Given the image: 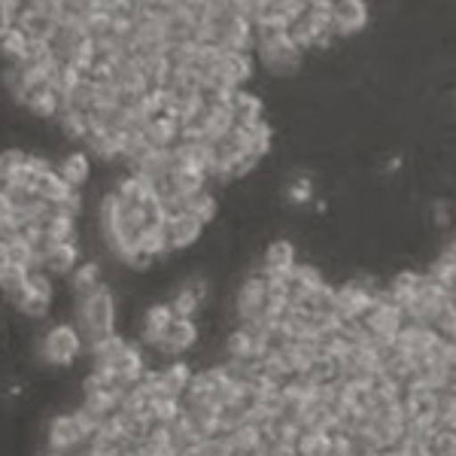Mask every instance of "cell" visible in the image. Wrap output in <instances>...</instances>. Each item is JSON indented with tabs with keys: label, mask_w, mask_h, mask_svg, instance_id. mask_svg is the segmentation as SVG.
Wrapping results in <instances>:
<instances>
[{
	"label": "cell",
	"mask_w": 456,
	"mask_h": 456,
	"mask_svg": "<svg viewBox=\"0 0 456 456\" xmlns=\"http://www.w3.org/2000/svg\"><path fill=\"white\" fill-rule=\"evenodd\" d=\"M73 322H77L88 353L94 347H101L107 338L116 335L119 305H116V296H113V289H110V283L94 289L92 296L73 298Z\"/></svg>",
	"instance_id": "obj_1"
},
{
	"label": "cell",
	"mask_w": 456,
	"mask_h": 456,
	"mask_svg": "<svg viewBox=\"0 0 456 456\" xmlns=\"http://www.w3.org/2000/svg\"><path fill=\"white\" fill-rule=\"evenodd\" d=\"M86 350V341L79 335L77 322H55L40 338V362L49 369H70Z\"/></svg>",
	"instance_id": "obj_2"
},
{
	"label": "cell",
	"mask_w": 456,
	"mask_h": 456,
	"mask_svg": "<svg viewBox=\"0 0 456 456\" xmlns=\"http://www.w3.org/2000/svg\"><path fill=\"white\" fill-rule=\"evenodd\" d=\"M256 53H259L262 68L274 73V77H292L305 64V49L296 46L289 31L277 37H265V40L256 43Z\"/></svg>",
	"instance_id": "obj_3"
},
{
	"label": "cell",
	"mask_w": 456,
	"mask_h": 456,
	"mask_svg": "<svg viewBox=\"0 0 456 456\" xmlns=\"http://www.w3.org/2000/svg\"><path fill=\"white\" fill-rule=\"evenodd\" d=\"M86 441H92V436H88L86 423L79 420L77 408L68 411V414H55L53 420L46 423V447L49 451L77 453Z\"/></svg>",
	"instance_id": "obj_4"
},
{
	"label": "cell",
	"mask_w": 456,
	"mask_h": 456,
	"mask_svg": "<svg viewBox=\"0 0 456 456\" xmlns=\"http://www.w3.org/2000/svg\"><path fill=\"white\" fill-rule=\"evenodd\" d=\"M198 338H201V329H198L195 320L174 316V322L165 329V335H161V341L156 344V350L165 353L167 359H180V356H186L189 350L198 347Z\"/></svg>",
	"instance_id": "obj_5"
},
{
	"label": "cell",
	"mask_w": 456,
	"mask_h": 456,
	"mask_svg": "<svg viewBox=\"0 0 456 456\" xmlns=\"http://www.w3.org/2000/svg\"><path fill=\"white\" fill-rule=\"evenodd\" d=\"M204 225L201 219L192 216V213H174V216L165 219V234H167V247L171 253H183V249H192L204 234Z\"/></svg>",
	"instance_id": "obj_6"
},
{
	"label": "cell",
	"mask_w": 456,
	"mask_h": 456,
	"mask_svg": "<svg viewBox=\"0 0 456 456\" xmlns=\"http://www.w3.org/2000/svg\"><path fill=\"white\" fill-rule=\"evenodd\" d=\"M335 12V28L338 37H353V34H362L365 25H369V4L365 0H335L332 4Z\"/></svg>",
	"instance_id": "obj_7"
},
{
	"label": "cell",
	"mask_w": 456,
	"mask_h": 456,
	"mask_svg": "<svg viewBox=\"0 0 456 456\" xmlns=\"http://www.w3.org/2000/svg\"><path fill=\"white\" fill-rule=\"evenodd\" d=\"M192 380H195V371L186 359H171L165 369L156 371V384H159L161 393L171 395V399H180V402H183V395L189 393Z\"/></svg>",
	"instance_id": "obj_8"
},
{
	"label": "cell",
	"mask_w": 456,
	"mask_h": 456,
	"mask_svg": "<svg viewBox=\"0 0 456 456\" xmlns=\"http://www.w3.org/2000/svg\"><path fill=\"white\" fill-rule=\"evenodd\" d=\"M298 265V253L289 240L277 238L265 247L262 253V271L265 274H292V268Z\"/></svg>",
	"instance_id": "obj_9"
},
{
	"label": "cell",
	"mask_w": 456,
	"mask_h": 456,
	"mask_svg": "<svg viewBox=\"0 0 456 456\" xmlns=\"http://www.w3.org/2000/svg\"><path fill=\"white\" fill-rule=\"evenodd\" d=\"M79 262H83V249L77 247V240H70V244H58L53 253L40 262V268H46L53 277H70Z\"/></svg>",
	"instance_id": "obj_10"
},
{
	"label": "cell",
	"mask_w": 456,
	"mask_h": 456,
	"mask_svg": "<svg viewBox=\"0 0 456 456\" xmlns=\"http://www.w3.org/2000/svg\"><path fill=\"white\" fill-rule=\"evenodd\" d=\"M0 262L19 265V268H37L34 244L25 238V234H4V244H0Z\"/></svg>",
	"instance_id": "obj_11"
},
{
	"label": "cell",
	"mask_w": 456,
	"mask_h": 456,
	"mask_svg": "<svg viewBox=\"0 0 456 456\" xmlns=\"http://www.w3.org/2000/svg\"><path fill=\"white\" fill-rule=\"evenodd\" d=\"M58 25H61V19H55L53 12H46V10H25L19 19V28L31 37V40H46V43L55 37Z\"/></svg>",
	"instance_id": "obj_12"
},
{
	"label": "cell",
	"mask_w": 456,
	"mask_h": 456,
	"mask_svg": "<svg viewBox=\"0 0 456 456\" xmlns=\"http://www.w3.org/2000/svg\"><path fill=\"white\" fill-rule=\"evenodd\" d=\"M70 281V292L73 298H83V296H92L94 289H101V286H107L104 281V271H101L98 262H79L77 271L68 277Z\"/></svg>",
	"instance_id": "obj_13"
},
{
	"label": "cell",
	"mask_w": 456,
	"mask_h": 456,
	"mask_svg": "<svg viewBox=\"0 0 456 456\" xmlns=\"http://www.w3.org/2000/svg\"><path fill=\"white\" fill-rule=\"evenodd\" d=\"M58 174L68 180V186H73V189H79V192H83L88 176H92V156L83 152V150L68 152V156L58 161Z\"/></svg>",
	"instance_id": "obj_14"
},
{
	"label": "cell",
	"mask_w": 456,
	"mask_h": 456,
	"mask_svg": "<svg viewBox=\"0 0 456 456\" xmlns=\"http://www.w3.org/2000/svg\"><path fill=\"white\" fill-rule=\"evenodd\" d=\"M289 37L296 40V46L298 49H326L329 43L322 40V34H320V28L314 25V19L307 16V10L301 12L298 19H292V25H289Z\"/></svg>",
	"instance_id": "obj_15"
},
{
	"label": "cell",
	"mask_w": 456,
	"mask_h": 456,
	"mask_svg": "<svg viewBox=\"0 0 456 456\" xmlns=\"http://www.w3.org/2000/svg\"><path fill=\"white\" fill-rule=\"evenodd\" d=\"M58 131H61L68 141L73 143H86L88 131H92V116L86 113H77V110H61V116L55 119Z\"/></svg>",
	"instance_id": "obj_16"
},
{
	"label": "cell",
	"mask_w": 456,
	"mask_h": 456,
	"mask_svg": "<svg viewBox=\"0 0 456 456\" xmlns=\"http://www.w3.org/2000/svg\"><path fill=\"white\" fill-rule=\"evenodd\" d=\"M28 43H31V37H28L21 28H6V31H0V46H4V58L12 64H21L25 61V53H28Z\"/></svg>",
	"instance_id": "obj_17"
},
{
	"label": "cell",
	"mask_w": 456,
	"mask_h": 456,
	"mask_svg": "<svg viewBox=\"0 0 456 456\" xmlns=\"http://www.w3.org/2000/svg\"><path fill=\"white\" fill-rule=\"evenodd\" d=\"M232 110H234V116H238V122H256V119H262V101H259V94L247 92V88H238V92L232 94Z\"/></svg>",
	"instance_id": "obj_18"
},
{
	"label": "cell",
	"mask_w": 456,
	"mask_h": 456,
	"mask_svg": "<svg viewBox=\"0 0 456 456\" xmlns=\"http://www.w3.org/2000/svg\"><path fill=\"white\" fill-rule=\"evenodd\" d=\"M186 213H192V216L201 219L204 225H210L213 219H216V213H219L216 195H213L210 189H204V192L189 195V198H186Z\"/></svg>",
	"instance_id": "obj_19"
},
{
	"label": "cell",
	"mask_w": 456,
	"mask_h": 456,
	"mask_svg": "<svg viewBox=\"0 0 456 456\" xmlns=\"http://www.w3.org/2000/svg\"><path fill=\"white\" fill-rule=\"evenodd\" d=\"M186 456H232V438H228L225 432L198 438L192 444V451H189Z\"/></svg>",
	"instance_id": "obj_20"
},
{
	"label": "cell",
	"mask_w": 456,
	"mask_h": 456,
	"mask_svg": "<svg viewBox=\"0 0 456 456\" xmlns=\"http://www.w3.org/2000/svg\"><path fill=\"white\" fill-rule=\"evenodd\" d=\"M21 12H25V0H0V31L16 28Z\"/></svg>",
	"instance_id": "obj_21"
},
{
	"label": "cell",
	"mask_w": 456,
	"mask_h": 456,
	"mask_svg": "<svg viewBox=\"0 0 456 456\" xmlns=\"http://www.w3.org/2000/svg\"><path fill=\"white\" fill-rule=\"evenodd\" d=\"M286 198H289V204H296V208H305V204H311V198H314V186H311V180H305V176H298V180L292 183L289 189H286Z\"/></svg>",
	"instance_id": "obj_22"
},
{
	"label": "cell",
	"mask_w": 456,
	"mask_h": 456,
	"mask_svg": "<svg viewBox=\"0 0 456 456\" xmlns=\"http://www.w3.org/2000/svg\"><path fill=\"white\" fill-rule=\"evenodd\" d=\"M43 456H73V453H61V451H49V447H46V453H43Z\"/></svg>",
	"instance_id": "obj_23"
},
{
	"label": "cell",
	"mask_w": 456,
	"mask_h": 456,
	"mask_svg": "<svg viewBox=\"0 0 456 456\" xmlns=\"http://www.w3.org/2000/svg\"><path fill=\"white\" fill-rule=\"evenodd\" d=\"M451 305H453V311H456V286L451 289Z\"/></svg>",
	"instance_id": "obj_24"
},
{
	"label": "cell",
	"mask_w": 456,
	"mask_h": 456,
	"mask_svg": "<svg viewBox=\"0 0 456 456\" xmlns=\"http://www.w3.org/2000/svg\"><path fill=\"white\" fill-rule=\"evenodd\" d=\"M362 456H387L384 451H371V453H362Z\"/></svg>",
	"instance_id": "obj_25"
},
{
	"label": "cell",
	"mask_w": 456,
	"mask_h": 456,
	"mask_svg": "<svg viewBox=\"0 0 456 456\" xmlns=\"http://www.w3.org/2000/svg\"><path fill=\"white\" fill-rule=\"evenodd\" d=\"M329 4H335V0H329Z\"/></svg>",
	"instance_id": "obj_26"
}]
</instances>
